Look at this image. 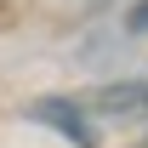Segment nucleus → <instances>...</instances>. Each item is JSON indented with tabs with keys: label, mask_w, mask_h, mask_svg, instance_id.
Segmentation results:
<instances>
[{
	"label": "nucleus",
	"mask_w": 148,
	"mask_h": 148,
	"mask_svg": "<svg viewBox=\"0 0 148 148\" xmlns=\"http://www.w3.org/2000/svg\"><path fill=\"white\" fill-rule=\"evenodd\" d=\"M29 120H34V125L63 131L74 148H97V131H91V120H86V108H80V103H69V97H40L34 108H29Z\"/></svg>",
	"instance_id": "obj_1"
},
{
	"label": "nucleus",
	"mask_w": 148,
	"mask_h": 148,
	"mask_svg": "<svg viewBox=\"0 0 148 148\" xmlns=\"http://www.w3.org/2000/svg\"><path fill=\"white\" fill-rule=\"evenodd\" d=\"M86 108H91V114H148V80H125V86L91 91Z\"/></svg>",
	"instance_id": "obj_2"
},
{
	"label": "nucleus",
	"mask_w": 148,
	"mask_h": 148,
	"mask_svg": "<svg viewBox=\"0 0 148 148\" xmlns=\"http://www.w3.org/2000/svg\"><path fill=\"white\" fill-rule=\"evenodd\" d=\"M125 29L131 34H148V0H137V6L125 12Z\"/></svg>",
	"instance_id": "obj_3"
}]
</instances>
